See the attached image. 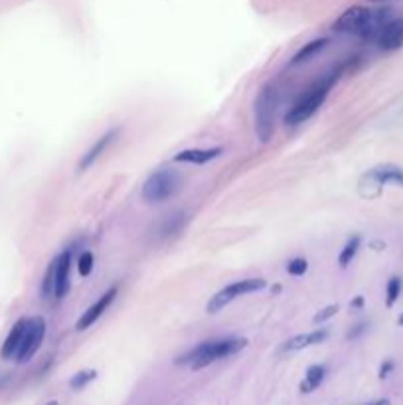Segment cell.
I'll return each mask as SVG.
<instances>
[{
	"mask_svg": "<svg viewBox=\"0 0 403 405\" xmlns=\"http://www.w3.org/2000/svg\"><path fill=\"white\" fill-rule=\"evenodd\" d=\"M389 372H393V362H391V360H385V362L381 364V370H379V378H381V380H385V378L389 376Z\"/></svg>",
	"mask_w": 403,
	"mask_h": 405,
	"instance_id": "obj_24",
	"label": "cell"
},
{
	"mask_svg": "<svg viewBox=\"0 0 403 405\" xmlns=\"http://www.w3.org/2000/svg\"><path fill=\"white\" fill-rule=\"evenodd\" d=\"M95 378H97V372H95V370H81V372H77L70 380V387L71 389H83V387H85L87 383H91Z\"/></svg>",
	"mask_w": 403,
	"mask_h": 405,
	"instance_id": "obj_20",
	"label": "cell"
},
{
	"mask_svg": "<svg viewBox=\"0 0 403 405\" xmlns=\"http://www.w3.org/2000/svg\"><path fill=\"white\" fill-rule=\"evenodd\" d=\"M397 324H399V326H403V312L399 314V318H397Z\"/></svg>",
	"mask_w": 403,
	"mask_h": 405,
	"instance_id": "obj_28",
	"label": "cell"
},
{
	"mask_svg": "<svg viewBox=\"0 0 403 405\" xmlns=\"http://www.w3.org/2000/svg\"><path fill=\"white\" fill-rule=\"evenodd\" d=\"M366 326H368L366 322H362V324H356L354 330H350V332H348V338H350V340H354V338H358L360 334H364V330H366Z\"/></svg>",
	"mask_w": 403,
	"mask_h": 405,
	"instance_id": "obj_25",
	"label": "cell"
},
{
	"mask_svg": "<svg viewBox=\"0 0 403 405\" xmlns=\"http://www.w3.org/2000/svg\"><path fill=\"white\" fill-rule=\"evenodd\" d=\"M378 48L383 51H395L403 46V18H391L381 28L376 38Z\"/></svg>",
	"mask_w": 403,
	"mask_h": 405,
	"instance_id": "obj_10",
	"label": "cell"
},
{
	"mask_svg": "<svg viewBox=\"0 0 403 405\" xmlns=\"http://www.w3.org/2000/svg\"><path fill=\"white\" fill-rule=\"evenodd\" d=\"M117 135H119V129H111V131H107L105 135H101V137L91 144V148L81 156V160H79V164H77V170L83 172V170H87V168L91 166L95 160L111 146V143L117 139Z\"/></svg>",
	"mask_w": 403,
	"mask_h": 405,
	"instance_id": "obj_13",
	"label": "cell"
},
{
	"mask_svg": "<svg viewBox=\"0 0 403 405\" xmlns=\"http://www.w3.org/2000/svg\"><path fill=\"white\" fill-rule=\"evenodd\" d=\"M364 178L372 180L378 186L395 184V186H401L403 188V166H397V164H379V166L372 168Z\"/></svg>",
	"mask_w": 403,
	"mask_h": 405,
	"instance_id": "obj_12",
	"label": "cell"
},
{
	"mask_svg": "<svg viewBox=\"0 0 403 405\" xmlns=\"http://www.w3.org/2000/svg\"><path fill=\"white\" fill-rule=\"evenodd\" d=\"M391 12V8L372 10L368 6H352L332 24V30L342 34H354L364 40H376L381 28L393 18Z\"/></svg>",
	"mask_w": 403,
	"mask_h": 405,
	"instance_id": "obj_1",
	"label": "cell"
},
{
	"mask_svg": "<svg viewBox=\"0 0 403 405\" xmlns=\"http://www.w3.org/2000/svg\"><path fill=\"white\" fill-rule=\"evenodd\" d=\"M279 105V93L273 85H267L255 99V133L261 143H269L275 131V115Z\"/></svg>",
	"mask_w": 403,
	"mask_h": 405,
	"instance_id": "obj_5",
	"label": "cell"
},
{
	"mask_svg": "<svg viewBox=\"0 0 403 405\" xmlns=\"http://www.w3.org/2000/svg\"><path fill=\"white\" fill-rule=\"evenodd\" d=\"M53 299L62 301L70 293V271H71V251H64L53 259Z\"/></svg>",
	"mask_w": 403,
	"mask_h": 405,
	"instance_id": "obj_9",
	"label": "cell"
},
{
	"mask_svg": "<svg viewBox=\"0 0 403 405\" xmlns=\"http://www.w3.org/2000/svg\"><path fill=\"white\" fill-rule=\"evenodd\" d=\"M360 245H362V238H360V236H352V238L346 241V245L342 247V251H340V255H338V265H340L342 269L352 263V259H354L356 253H358V249H360Z\"/></svg>",
	"mask_w": 403,
	"mask_h": 405,
	"instance_id": "obj_18",
	"label": "cell"
},
{
	"mask_svg": "<svg viewBox=\"0 0 403 405\" xmlns=\"http://www.w3.org/2000/svg\"><path fill=\"white\" fill-rule=\"evenodd\" d=\"M44 336H46V320L42 316H32L28 318V326H26V332H24L22 344L18 348V354H16V362H28L36 356V352L40 350L42 342H44Z\"/></svg>",
	"mask_w": 403,
	"mask_h": 405,
	"instance_id": "obj_7",
	"label": "cell"
},
{
	"mask_svg": "<svg viewBox=\"0 0 403 405\" xmlns=\"http://www.w3.org/2000/svg\"><path fill=\"white\" fill-rule=\"evenodd\" d=\"M267 286V281L261 279V277H255V279H241V281H236V283H229L225 285L221 291H217L210 299L208 303V312L210 314H215L223 307H227L232 301L239 299L241 295H247V293H257V291H263Z\"/></svg>",
	"mask_w": 403,
	"mask_h": 405,
	"instance_id": "obj_6",
	"label": "cell"
},
{
	"mask_svg": "<svg viewBox=\"0 0 403 405\" xmlns=\"http://www.w3.org/2000/svg\"><path fill=\"white\" fill-rule=\"evenodd\" d=\"M93 253L91 251H83L81 255H79V259H77V271H79V275L81 277H87L91 271H93Z\"/></svg>",
	"mask_w": 403,
	"mask_h": 405,
	"instance_id": "obj_21",
	"label": "cell"
},
{
	"mask_svg": "<svg viewBox=\"0 0 403 405\" xmlns=\"http://www.w3.org/2000/svg\"><path fill=\"white\" fill-rule=\"evenodd\" d=\"M401 286H403L401 277H391L387 281V285H385V307L387 309H391L397 303V299L401 295Z\"/></svg>",
	"mask_w": 403,
	"mask_h": 405,
	"instance_id": "obj_19",
	"label": "cell"
},
{
	"mask_svg": "<svg viewBox=\"0 0 403 405\" xmlns=\"http://www.w3.org/2000/svg\"><path fill=\"white\" fill-rule=\"evenodd\" d=\"M182 186V176L172 168H160L152 172L142 184V198L150 204H162L172 198Z\"/></svg>",
	"mask_w": 403,
	"mask_h": 405,
	"instance_id": "obj_4",
	"label": "cell"
},
{
	"mask_svg": "<svg viewBox=\"0 0 403 405\" xmlns=\"http://www.w3.org/2000/svg\"><path fill=\"white\" fill-rule=\"evenodd\" d=\"M119 288L117 286H111V288H107L97 301H95L93 305L89 307V309L85 310L83 314H81V318L77 320V324H75V328L77 330H87V328H91L95 322L103 316V312H107V309L113 305V301H115V297H117Z\"/></svg>",
	"mask_w": 403,
	"mask_h": 405,
	"instance_id": "obj_8",
	"label": "cell"
},
{
	"mask_svg": "<svg viewBox=\"0 0 403 405\" xmlns=\"http://www.w3.org/2000/svg\"><path fill=\"white\" fill-rule=\"evenodd\" d=\"M324 376H326V368H324V366H320V364L310 366V368L307 370L305 380H303V383H301V391H303V393H310V391H314V389L324 381Z\"/></svg>",
	"mask_w": 403,
	"mask_h": 405,
	"instance_id": "obj_17",
	"label": "cell"
},
{
	"mask_svg": "<svg viewBox=\"0 0 403 405\" xmlns=\"http://www.w3.org/2000/svg\"><path fill=\"white\" fill-rule=\"evenodd\" d=\"M370 405H374V403H370Z\"/></svg>",
	"mask_w": 403,
	"mask_h": 405,
	"instance_id": "obj_30",
	"label": "cell"
},
{
	"mask_svg": "<svg viewBox=\"0 0 403 405\" xmlns=\"http://www.w3.org/2000/svg\"><path fill=\"white\" fill-rule=\"evenodd\" d=\"M340 310V307L338 305H330V307H326V309H322L318 314H314V322L316 324H320V322H324V320H328V318H332L336 312Z\"/></svg>",
	"mask_w": 403,
	"mask_h": 405,
	"instance_id": "obj_23",
	"label": "cell"
},
{
	"mask_svg": "<svg viewBox=\"0 0 403 405\" xmlns=\"http://www.w3.org/2000/svg\"><path fill=\"white\" fill-rule=\"evenodd\" d=\"M374 405H391V403H389V399H378Z\"/></svg>",
	"mask_w": 403,
	"mask_h": 405,
	"instance_id": "obj_27",
	"label": "cell"
},
{
	"mask_svg": "<svg viewBox=\"0 0 403 405\" xmlns=\"http://www.w3.org/2000/svg\"><path fill=\"white\" fill-rule=\"evenodd\" d=\"M223 152L221 146H213V148H188L182 150L178 154H174L176 162H190V164H206L213 158H217Z\"/></svg>",
	"mask_w": 403,
	"mask_h": 405,
	"instance_id": "obj_15",
	"label": "cell"
},
{
	"mask_svg": "<svg viewBox=\"0 0 403 405\" xmlns=\"http://www.w3.org/2000/svg\"><path fill=\"white\" fill-rule=\"evenodd\" d=\"M350 307L352 309H362L364 307V297H354L352 303H350Z\"/></svg>",
	"mask_w": 403,
	"mask_h": 405,
	"instance_id": "obj_26",
	"label": "cell"
},
{
	"mask_svg": "<svg viewBox=\"0 0 403 405\" xmlns=\"http://www.w3.org/2000/svg\"><path fill=\"white\" fill-rule=\"evenodd\" d=\"M334 81H336V77H330V79L324 77V79L316 81L312 87H308L307 91L299 97V101H295V105L289 109V113L284 115V123L289 127H295V125H301L310 119L326 101Z\"/></svg>",
	"mask_w": 403,
	"mask_h": 405,
	"instance_id": "obj_3",
	"label": "cell"
},
{
	"mask_svg": "<svg viewBox=\"0 0 403 405\" xmlns=\"http://www.w3.org/2000/svg\"><path fill=\"white\" fill-rule=\"evenodd\" d=\"M247 346L245 338H217V340H206L200 342L198 346H194L190 352H186L184 356L176 358L178 366H190L192 370H202L208 368L210 364L229 358L241 352Z\"/></svg>",
	"mask_w": 403,
	"mask_h": 405,
	"instance_id": "obj_2",
	"label": "cell"
},
{
	"mask_svg": "<svg viewBox=\"0 0 403 405\" xmlns=\"http://www.w3.org/2000/svg\"><path fill=\"white\" fill-rule=\"evenodd\" d=\"M47 405H60V403H57V401H49Z\"/></svg>",
	"mask_w": 403,
	"mask_h": 405,
	"instance_id": "obj_29",
	"label": "cell"
},
{
	"mask_svg": "<svg viewBox=\"0 0 403 405\" xmlns=\"http://www.w3.org/2000/svg\"><path fill=\"white\" fill-rule=\"evenodd\" d=\"M326 44H328V40L326 38H318V40H312V42H308L305 44L303 48L299 49L295 55H293V60H291V66H301V64H307L308 60H312L320 49L326 48Z\"/></svg>",
	"mask_w": 403,
	"mask_h": 405,
	"instance_id": "obj_16",
	"label": "cell"
},
{
	"mask_svg": "<svg viewBox=\"0 0 403 405\" xmlns=\"http://www.w3.org/2000/svg\"><path fill=\"white\" fill-rule=\"evenodd\" d=\"M286 271H289V275H293V277H301V275H305L308 271V261L305 257L291 259L289 265H286Z\"/></svg>",
	"mask_w": 403,
	"mask_h": 405,
	"instance_id": "obj_22",
	"label": "cell"
},
{
	"mask_svg": "<svg viewBox=\"0 0 403 405\" xmlns=\"http://www.w3.org/2000/svg\"><path fill=\"white\" fill-rule=\"evenodd\" d=\"M326 338H328V330H326V328H318V330H312V332L297 334V336L289 338L283 346H281V354L305 350V348H308V346H314V344L324 342Z\"/></svg>",
	"mask_w": 403,
	"mask_h": 405,
	"instance_id": "obj_11",
	"label": "cell"
},
{
	"mask_svg": "<svg viewBox=\"0 0 403 405\" xmlns=\"http://www.w3.org/2000/svg\"><path fill=\"white\" fill-rule=\"evenodd\" d=\"M26 326H28V318H20V320L12 326V330L8 332L4 344H2V350H0V356L4 358V360H14V358H16L18 348H20V344H22Z\"/></svg>",
	"mask_w": 403,
	"mask_h": 405,
	"instance_id": "obj_14",
	"label": "cell"
}]
</instances>
